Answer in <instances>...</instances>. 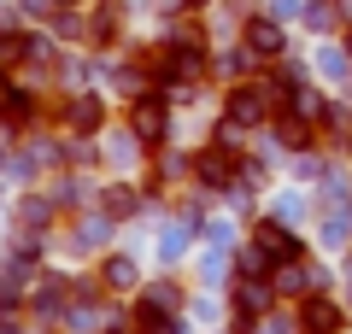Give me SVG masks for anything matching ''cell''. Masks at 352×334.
<instances>
[{
	"label": "cell",
	"instance_id": "1",
	"mask_svg": "<svg viewBox=\"0 0 352 334\" xmlns=\"http://www.w3.org/2000/svg\"><path fill=\"white\" fill-rule=\"evenodd\" d=\"M106 124H112V106H106L100 88H71L65 100H53V129H65V135H106Z\"/></svg>",
	"mask_w": 352,
	"mask_h": 334
},
{
	"label": "cell",
	"instance_id": "2",
	"mask_svg": "<svg viewBox=\"0 0 352 334\" xmlns=\"http://www.w3.org/2000/svg\"><path fill=\"white\" fill-rule=\"evenodd\" d=\"M124 124L141 135V147H147V153H159L164 141H170V94H164V88L135 94V100H129V118H124Z\"/></svg>",
	"mask_w": 352,
	"mask_h": 334
},
{
	"label": "cell",
	"instance_id": "3",
	"mask_svg": "<svg viewBox=\"0 0 352 334\" xmlns=\"http://www.w3.org/2000/svg\"><path fill=\"white\" fill-rule=\"evenodd\" d=\"M71 299H76V282H71V276L41 270L36 282H30V322H41V329H59L65 311H71Z\"/></svg>",
	"mask_w": 352,
	"mask_h": 334
},
{
	"label": "cell",
	"instance_id": "4",
	"mask_svg": "<svg viewBox=\"0 0 352 334\" xmlns=\"http://www.w3.org/2000/svg\"><path fill=\"white\" fill-rule=\"evenodd\" d=\"M241 164H247V153H241V147H223V141H212V147L194 153V182L212 188V194H229V188L241 182Z\"/></svg>",
	"mask_w": 352,
	"mask_h": 334
},
{
	"label": "cell",
	"instance_id": "5",
	"mask_svg": "<svg viewBox=\"0 0 352 334\" xmlns=\"http://www.w3.org/2000/svg\"><path fill=\"white\" fill-rule=\"evenodd\" d=\"M223 111L235 118V124H247V129H258L270 111H276V94H270V82H229V94H223Z\"/></svg>",
	"mask_w": 352,
	"mask_h": 334
},
{
	"label": "cell",
	"instance_id": "6",
	"mask_svg": "<svg viewBox=\"0 0 352 334\" xmlns=\"http://www.w3.org/2000/svg\"><path fill=\"white\" fill-rule=\"evenodd\" d=\"M12 223L24 229V235H47L53 223H65V217H59V205H53V194L24 188V194H18V205H12Z\"/></svg>",
	"mask_w": 352,
	"mask_h": 334
},
{
	"label": "cell",
	"instance_id": "7",
	"mask_svg": "<svg viewBox=\"0 0 352 334\" xmlns=\"http://www.w3.org/2000/svg\"><path fill=\"white\" fill-rule=\"evenodd\" d=\"M112 235H118V217L100 211V205H88V211H76V223H71V235H65V241H71L76 252H100Z\"/></svg>",
	"mask_w": 352,
	"mask_h": 334
},
{
	"label": "cell",
	"instance_id": "8",
	"mask_svg": "<svg viewBox=\"0 0 352 334\" xmlns=\"http://www.w3.org/2000/svg\"><path fill=\"white\" fill-rule=\"evenodd\" d=\"M252 241H258V247L270 252L276 264H294V258H305V241L294 235L288 223H276V217H258V223H252Z\"/></svg>",
	"mask_w": 352,
	"mask_h": 334
},
{
	"label": "cell",
	"instance_id": "9",
	"mask_svg": "<svg viewBox=\"0 0 352 334\" xmlns=\"http://www.w3.org/2000/svg\"><path fill=\"white\" fill-rule=\"evenodd\" d=\"M340 329H346V311L335 299H323V287L311 299H300V334H340Z\"/></svg>",
	"mask_w": 352,
	"mask_h": 334
},
{
	"label": "cell",
	"instance_id": "10",
	"mask_svg": "<svg viewBox=\"0 0 352 334\" xmlns=\"http://www.w3.org/2000/svg\"><path fill=\"white\" fill-rule=\"evenodd\" d=\"M241 41H247L258 59H282V53H288V30H282L276 18H258V12L241 24Z\"/></svg>",
	"mask_w": 352,
	"mask_h": 334
},
{
	"label": "cell",
	"instance_id": "11",
	"mask_svg": "<svg viewBox=\"0 0 352 334\" xmlns=\"http://www.w3.org/2000/svg\"><path fill=\"white\" fill-rule=\"evenodd\" d=\"M94 276H100L106 293H135L141 287V264L129 258V252H100V270Z\"/></svg>",
	"mask_w": 352,
	"mask_h": 334
},
{
	"label": "cell",
	"instance_id": "12",
	"mask_svg": "<svg viewBox=\"0 0 352 334\" xmlns=\"http://www.w3.org/2000/svg\"><path fill=\"white\" fill-rule=\"evenodd\" d=\"M118 41H124V6H118V0H100V6H94V12H88V47H118Z\"/></svg>",
	"mask_w": 352,
	"mask_h": 334
},
{
	"label": "cell",
	"instance_id": "13",
	"mask_svg": "<svg viewBox=\"0 0 352 334\" xmlns=\"http://www.w3.org/2000/svg\"><path fill=\"white\" fill-rule=\"evenodd\" d=\"M229 305H235V317H264V311L276 305V287H264V276H241Z\"/></svg>",
	"mask_w": 352,
	"mask_h": 334
},
{
	"label": "cell",
	"instance_id": "14",
	"mask_svg": "<svg viewBox=\"0 0 352 334\" xmlns=\"http://www.w3.org/2000/svg\"><path fill=\"white\" fill-rule=\"evenodd\" d=\"M94 205H100V211H112L118 223H129V217H135L141 205H153V199H147V188H129V182H106Z\"/></svg>",
	"mask_w": 352,
	"mask_h": 334
},
{
	"label": "cell",
	"instance_id": "15",
	"mask_svg": "<svg viewBox=\"0 0 352 334\" xmlns=\"http://www.w3.org/2000/svg\"><path fill=\"white\" fill-rule=\"evenodd\" d=\"M129 322H135L141 334H188V329H182V317H176V311L153 305V299H135V305H129Z\"/></svg>",
	"mask_w": 352,
	"mask_h": 334
},
{
	"label": "cell",
	"instance_id": "16",
	"mask_svg": "<svg viewBox=\"0 0 352 334\" xmlns=\"http://www.w3.org/2000/svg\"><path fill=\"white\" fill-rule=\"evenodd\" d=\"M47 30L59 41H71V47H88V12H82V6H53Z\"/></svg>",
	"mask_w": 352,
	"mask_h": 334
},
{
	"label": "cell",
	"instance_id": "17",
	"mask_svg": "<svg viewBox=\"0 0 352 334\" xmlns=\"http://www.w3.org/2000/svg\"><path fill=\"white\" fill-rule=\"evenodd\" d=\"M276 141H282L288 153L311 147V118H300V111H276Z\"/></svg>",
	"mask_w": 352,
	"mask_h": 334
},
{
	"label": "cell",
	"instance_id": "18",
	"mask_svg": "<svg viewBox=\"0 0 352 334\" xmlns=\"http://www.w3.org/2000/svg\"><path fill=\"white\" fill-rule=\"evenodd\" d=\"M305 287H323V276H317V270H305L300 258L276 270V293H305Z\"/></svg>",
	"mask_w": 352,
	"mask_h": 334
},
{
	"label": "cell",
	"instance_id": "19",
	"mask_svg": "<svg viewBox=\"0 0 352 334\" xmlns=\"http://www.w3.org/2000/svg\"><path fill=\"white\" fill-rule=\"evenodd\" d=\"M270 270H276V258H270L258 241H247V247L235 252V276H270Z\"/></svg>",
	"mask_w": 352,
	"mask_h": 334
},
{
	"label": "cell",
	"instance_id": "20",
	"mask_svg": "<svg viewBox=\"0 0 352 334\" xmlns=\"http://www.w3.org/2000/svg\"><path fill=\"white\" fill-rule=\"evenodd\" d=\"M141 299H153V305H164V311H182V287H176L170 276H164V282H147Z\"/></svg>",
	"mask_w": 352,
	"mask_h": 334
},
{
	"label": "cell",
	"instance_id": "21",
	"mask_svg": "<svg viewBox=\"0 0 352 334\" xmlns=\"http://www.w3.org/2000/svg\"><path fill=\"white\" fill-rule=\"evenodd\" d=\"M305 24L323 36V30H335V24H340V6H335V0H311V6H305Z\"/></svg>",
	"mask_w": 352,
	"mask_h": 334
},
{
	"label": "cell",
	"instance_id": "22",
	"mask_svg": "<svg viewBox=\"0 0 352 334\" xmlns=\"http://www.w3.org/2000/svg\"><path fill=\"white\" fill-rule=\"evenodd\" d=\"M182 6H188V12H194V6H206V0H182Z\"/></svg>",
	"mask_w": 352,
	"mask_h": 334
}]
</instances>
